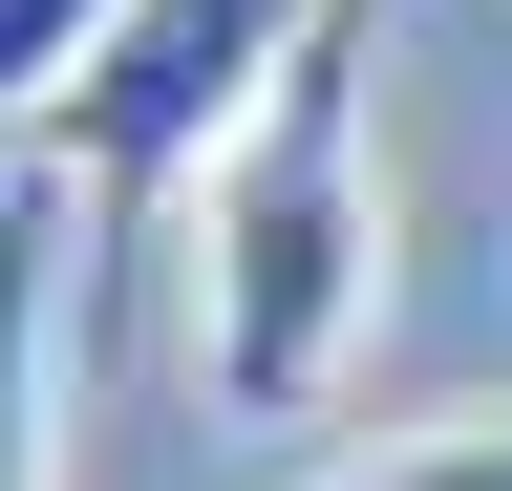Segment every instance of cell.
<instances>
[{"label":"cell","mask_w":512,"mask_h":491,"mask_svg":"<svg viewBox=\"0 0 512 491\" xmlns=\"http://www.w3.org/2000/svg\"><path fill=\"white\" fill-rule=\"evenodd\" d=\"M128 22V0H0V129H43L64 86H86V43Z\"/></svg>","instance_id":"5b68a950"},{"label":"cell","mask_w":512,"mask_h":491,"mask_svg":"<svg viewBox=\"0 0 512 491\" xmlns=\"http://www.w3.org/2000/svg\"><path fill=\"white\" fill-rule=\"evenodd\" d=\"M86 193L22 171L0 193V491H64V342H86Z\"/></svg>","instance_id":"3957f363"},{"label":"cell","mask_w":512,"mask_h":491,"mask_svg":"<svg viewBox=\"0 0 512 491\" xmlns=\"http://www.w3.org/2000/svg\"><path fill=\"white\" fill-rule=\"evenodd\" d=\"M384 0H320L278 107L192 171V363H214L235 427H320L384 342Z\"/></svg>","instance_id":"6da1fadb"},{"label":"cell","mask_w":512,"mask_h":491,"mask_svg":"<svg viewBox=\"0 0 512 491\" xmlns=\"http://www.w3.org/2000/svg\"><path fill=\"white\" fill-rule=\"evenodd\" d=\"M320 491H512V385L491 406H427L406 449H363V470H320Z\"/></svg>","instance_id":"277c9868"},{"label":"cell","mask_w":512,"mask_h":491,"mask_svg":"<svg viewBox=\"0 0 512 491\" xmlns=\"http://www.w3.org/2000/svg\"><path fill=\"white\" fill-rule=\"evenodd\" d=\"M299 22H320V0H128V22L86 43V86L43 107V150H64V193H86L107 257H150V235L192 214V171L278 107Z\"/></svg>","instance_id":"7a4b0ae2"}]
</instances>
